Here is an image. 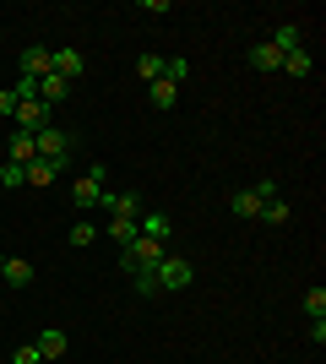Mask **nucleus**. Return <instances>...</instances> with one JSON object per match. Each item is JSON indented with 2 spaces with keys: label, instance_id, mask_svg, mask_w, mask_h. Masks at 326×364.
I'll use <instances>...</instances> for the list:
<instances>
[{
  "label": "nucleus",
  "instance_id": "nucleus-28",
  "mask_svg": "<svg viewBox=\"0 0 326 364\" xmlns=\"http://www.w3.org/2000/svg\"><path fill=\"white\" fill-rule=\"evenodd\" d=\"M11 364H44V359H38V348H33V343H22V348L11 353Z\"/></svg>",
  "mask_w": 326,
  "mask_h": 364
},
{
  "label": "nucleus",
  "instance_id": "nucleus-5",
  "mask_svg": "<svg viewBox=\"0 0 326 364\" xmlns=\"http://www.w3.org/2000/svg\"><path fill=\"white\" fill-rule=\"evenodd\" d=\"M104 180H109L104 164H93L77 185H71V207H77V213H93V207H104Z\"/></svg>",
  "mask_w": 326,
  "mask_h": 364
},
{
  "label": "nucleus",
  "instance_id": "nucleus-6",
  "mask_svg": "<svg viewBox=\"0 0 326 364\" xmlns=\"http://www.w3.org/2000/svg\"><path fill=\"white\" fill-rule=\"evenodd\" d=\"M49 60H55L49 71L65 76V82H77V76L87 71V55H82V49H71V44H65V49H49Z\"/></svg>",
  "mask_w": 326,
  "mask_h": 364
},
{
  "label": "nucleus",
  "instance_id": "nucleus-8",
  "mask_svg": "<svg viewBox=\"0 0 326 364\" xmlns=\"http://www.w3.org/2000/svg\"><path fill=\"white\" fill-rule=\"evenodd\" d=\"M0 277H6L11 289H28L38 272H33V261H28V256H6V261H0Z\"/></svg>",
  "mask_w": 326,
  "mask_h": 364
},
{
  "label": "nucleus",
  "instance_id": "nucleus-2",
  "mask_svg": "<svg viewBox=\"0 0 326 364\" xmlns=\"http://www.w3.org/2000/svg\"><path fill=\"white\" fill-rule=\"evenodd\" d=\"M163 256H169V250H163V245H158V240H147V234H136V240H131V245H125V250H120V267H125V272H153V267H158V261H163Z\"/></svg>",
  "mask_w": 326,
  "mask_h": 364
},
{
  "label": "nucleus",
  "instance_id": "nucleus-13",
  "mask_svg": "<svg viewBox=\"0 0 326 364\" xmlns=\"http://www.w3.org/2000/svg\"><path fill=\"white\" fill-rule=\"evenodd\" d=\"M141 234H147V240H158V245H169L174 218H169V213H147V218H141Z\"/></svg>",
  "mask_w": 326,
  "mask_h": 364
},
{
  "label": "nucleus",
  "instance_id": "nucleus-4",
  "mask_svg": "<svg viewBox=\"0 0 326 364\" xmlns=\"http://www.w3.org/2000/svg\"><path fill=\"white\" fill-rule=\"evenodd\" d=\"M153 277H158V294H180V289H190L196 283V267H190L185 256H163L153 267Z\"/></svg>",
  "mask_w": 326,
  "mask_h": 364
},
{
  "label": "nucleus",
  "instance_id": "nucleus-15",
  "mask_svg": "<svg viewBox=\"0 0 326 364\" xmlns=\"http://www.w3.org/2000/svg\"><path fill=\"white\" fill-rule=\"evenodd\" d=\"M65 92H71V82H65V76H55V71H49V76H38V98H44V104H49V109L60 104Z\"/></svg>",
  "mask_w": 326,
  "mask_h": 364
},
{
  "label": "nucleus",
  "instance_id": "nucleus-27",
  "mask_svg": "<svg viewBox=\"0 0 326 364\" xmlns=\"http://www.w3.org/2000/svg\"><path fill=\"white\" fill-rule=\"evenodd\" d=\"M163 76H169L174 87H185V76H190V65H185V60H163Z\"/></svg>",
  "mask_w": 326,
  "mask_h": 364
},
{
  "label": "nucleus",
  "instance_id": "nucleus-16",
  "mask_svg": "<svg viewBox=\"0 0 326 364\" xmlns=\"http://www.w3.org/2000/svg\"><path fill=\"white\" fill-rule=\"evenodd\" d=\"M288 218H294V207H288V201H283V196H272V201H266V207H261V218H256V223H266V228H283V223H288Z\"/></svg>",
  "mask_w": 326,
  "mask_h": 364
},
{
  "label": "nucleus",
  "instance_id": "nucleus-17",
  "mask_svg": "<svg viewBox=\"0 0 326 364\" xmlns=\"http://www.w3.org/2000/svg\"><path fill=\"white\" fill-rule=\"evenodd\" d=\"M136 234H141V223H136V218H109V240L120 245V250H125L131 240H136Z\"/></svg>",
  "mask_w": 326,
  "mask_h": 364
},
{
  "label": "nucleus",
  "instance_id": "nucleus-29",
  "mask_svg": "<svg viewBox=\"0 0 326 364\" xmlns=\"http://www.w3.org/2000/svg\"><path fill=\"white\" fill-rule=\"evenodd\" d=\"M310 343H315V348L326 343V316H315V321H310Z\"/></svg>",
  "mask_w": 326,
  "mask_h": 364
},
{
  "label": "nucleus",
  "instance_id": "nucleus-20",
  "mask_svg": "<svg viewBox=\"0 0 326 364\" xmlns=\"http://www.w3.org/2000/svg\"><path fill=\"white\" fill-rule=\"evenodd\" d=\"M55 174H60V168L49 164V158H33L28 164V185H55Z\"/></svg>",
  "mask_w": 326,
  "mask_h": 364
},
{
  "label": "nucleus",
  "instance_id": "nucleus-22",
  "mask_svg": "<svg viewBox=\"0 0 326 364\" xmlns=\"http://www.w3.org/2000/svg\"><path fill=\"white\" fill-rule=\"evenodd\" d=\"M0 185H6V191H22V185H28V168L22 164H0Z\"/></svg>",
  "mask_w": 326,
  "mask_h": 364
},
{
  "label": "nucleus",
  "instance_id": "nucleus-9",
  "mask_svg": "<svg viewBox=\"0 0 326 364\" xmlns=\"http://www.w3.org/2000/svg\"><path fill=\"white\" fill-rule=\"evenodd\" d=\"M33 158H38V147H33V131H11V147H6V164H22V168H28Z\"/></svg>",
  "mask_w": 326,
  "mask_h": 364
},
{
  "label": "nucleus",
  "instance_id": "nucleus-26",
  "mask_svg": "<svg viewBox=\"0 0 326 364\" xmlns=\"http://www.w3.org/2000/svg\"><path fill=\"white\" fill-rule=\"evenodd\" d=\"M16 104H22L16 87H0V120H16Z\"/></svg>",
  "mask_w": 326,
  "mask_h": 364
},
{
  "label": "nucleus",
  "instance_id": "nucleus-10",
  "mask_svg": "<svg viewBox=\"0 0 326 364\" xmlns=\"http://www.w3.org/2000/svg\"><path fill=\"white\" fill-rule=\"evenodd\" d=\"M49 65H55V60H49L44 44H28V49H22V76H33V82H38V76H49Z\"/></svg>",
  "mask_w": 326,
  "mask_h": 364
},
{
  "label": "nucleus",
  "instance_id": "nucleus-12",
  "mask_svg": "<svg viewBox=\"0 0 326 364\" xmlns=\"http://www.w3.org/2000/svg\"><path fill=\"white\" fill-rule=\"evenodd\" d=\"M245 60H250V71H283V55H278L272 44H266V38H261V44H250V55H245Z\"/></svg>",
  "mask_w": 326,
  "mask_h": 364
},
{
  "label": "nucleus",
  "instance_id": "nucleus-23",
  "mask_svg": "<svg viewBox=\"0 0 326 364\" xmlns=\"http://www.w3.org/2000/svg\"><path fill=\"white\" fill-rule=\"evenodd\" d=\"M136 76H141V82H158V76H163V55H141V60H136Z\"/></svg>",
  "mask_w": 326,
  "mask_h": 364
},
{
  "label": "nucleus",
  "instance_id": "nucleus-18",
  "mask_svg": "<svg viewBox=\"0 0 326 364\" xmlns=\"http://www.w3.org/2000/svg\"><path fill=\"white\" fill-rule=\"evenodd\" d=\"M283 71H288V76H310L315 55H310V49H294V55H283Z\"/></svg>",
  "mask_w": 326,
  "mask_h": 364
},
{
  "label": "nucleus",
  "instance_id": "nucleus-21",
  "mask_svg": "<svg viewBox=\"0 0 326 364\" xmlns=\"http://www.w3.org/2000/svg\"><path fill=\"white\" fill-rule=\"evenodd\" d=\"M65 240L77 245V250H87V245H93V240H98V228H93V223H87V218H77V223H71V234H65Z\"/></svg>",
  "mask_w": 326,
  "mask_h": 364
},
{
  "label": "nucleus",
  "instance_id": "nucleus-7",
  "mask_svg": "<svg viewBox=\"0 0 326 364\" xmlns=\"http://www.w3.org/2000/svg\"><path fill=\"white\" fill-rule=\"evenodd\" d=\"M33 348H38V359H44V364H55V359H65L71 337H65L60 326H49V332H38V337H33Z\"/></svg>",
  "mask_w": 326,
  "mask_h": 364
},
{
  "label": "nucleus",
  "instance_id": "nucleus-11",
  "mask_svg": "<svg viewBox=\"0 0 326 364\" xmlns=\"http://www.w3.org/2000/svg\"><path fill=\"white\" fill-rule=\"evenodd\" d=\"M266 44L278 49V55H294V49H305V33L294 28V22H283V28H272V38Z\"/></svg>",
  "mask_w": 326,
  "mask_h": 364
},
{
  "label": "nucleus",
  "instance_id": "nucleus-24",
  "mask_svg": "<svg viewBox=\"0 0 326 364\" xmlns=\"http://www.w3.org/2000/svg\"><path fill=\"white\" fill-rule=\"evenodd\" d=\"M131 289H136L141 299H153V294H158V277L153 272H131Z\"/></svg>",
  "mask_w": 326,
  "mask_h": 364
},
{
  "label": "nucleus",
  "instance_id": "nucleus-14",
  "mask_svg": "<svg viewBox=\"0 0 326 364\" xmlns=\"http://www.w3.org/2000/svg\"><path fill=\"white\" fill-rule=\"evenodd\" d=\"M104 207L114 218H141V196H131V191H125V196H114V191H104Z\"/></svg>",
  "mask_w": 326,
  "mask_h": 364
},
{
  "label": "nucleus",
  "instance_id": "nucleus-3",
  "mask_svg": "<svg viewBox=\"0 0 326 364\" xmlns=\"http://www.w3.org/2000/svg\"><path fill=\"white\" fill-rule=\"evenodd\" d=\"M33 147H38V158H49L55 168H65V164H71V147H77V136H71V131H60V125H44V131L33 136Z\"/></svg>",
  "mask_w": 326,
  "mask_h": 364
},
{
  "label": "nucleus",
  "instance_id": "nucleus-19",
  "mask_svg": "<svg viewBox=\"0 0 326 364\" xmlns=\"http://www.w3.org/2000/svg\"><path fill=\"white\" fill-rule=\"evenodd\" d=\"M153 87V109H174V98H180V87H174L169 76H158V82H147Z\"/></svg>",
  "mask_w": 326,
  "mask_h": 364
},
{
  "label": "nucleus",
  "instance_id": "nucleus-25",
  "mask_svg": "<svg viewBox=\"0 0 326 364\" xmlns=\"http://www.w3.org/2000/svg\"><path fill=\"white\" fill-rule=\"evenodd\" d=\"M305 316H326V289H310V294H305Z\"/></svg>",
  "mask_w": 326,
  "mask_h": 364
},
{
  "label": "nucleus",
  "instance_id": "nucleus-1",
  "mask_svg": "<svg viewBox=\"0 0 326 364\" xmlns=\"http://www.w3.org/2000/svg\"><path fill=\"white\" fill-rule=\"evenodd\" d=\"M272 196H278V185H272V180H256L250 191H234V196H229V213L245 218V223H256V218H261V207H266Z\"/></svg>",
  "mask_w": 326,
  "mask_h": 364
}]
</instances>
